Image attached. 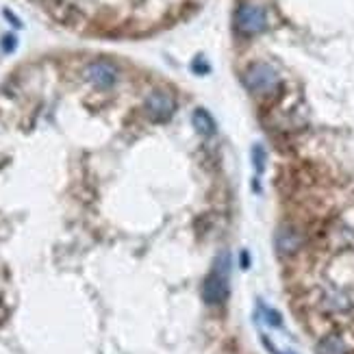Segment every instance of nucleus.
I'll list each match as a JSON object with an SVG mask.
<instances>
[{"label": "nucleus", "mask_w": 354, "mask_h": 354, "mask_svg": "<svg viewBox=\"0 0 354 354\" xmlns=\"http://www.w3.org/2000/svg\"><path fill=\"white\" fill-rule=\"evenodd\" d=\"M274 243H276V252L283 254V257H291V254H296L302 248L304 237H302V233L296 226L285 224V226H281L279 230H276Z\"/></svg>", "instance_id": "423d86ee"}, {"label": "nucleus", "mask_w": 354, "mask_h": 354, "mask_svg": "<svg viewBox=\"0 0 354 354\" xmlns=\"http://www.w3.org/2000/svg\"><path fill=\"white\" fill-rule=\"evenodd\" d=\"M176 111V100L170 91H152L146 98V113L152 122H167Z\"/></svg>", "instance_id": "20e7f679"}, {"label": "nucleus", "mask_w": 354, "mask_h": 354, "mask_svg": "<svg viewBox=\"0 0 354 354\" xmlns=\"http://www.w3.org/2000/svg\"><path fill=\"white\" fill-rule=\"evenodd\" d=\"M263 344H266V348L270 350V354H296V352H287V350H279V348H276L270 339H268V337H263Z\"/></svg>", "instance_id": "9b49d317"}, {"label": "nucleus", "mask_w": 354, "mask_h": 354, "mask_svg": "<svg viewBox=\"0 0 354 354\" xmlns=\"http://www.w3.org/2000/svg\"><path fill=\"white\" fill-rule=\"evenodd\" d=\"M259 313L263 315V319L268 322L270 326H274V328H281V326H283V317H281V313H279V311H274V309H270V306H266L263 302H259Z\"/></svg>", "instance_id": "1a4fd4ad"}, {"label": "nucleus", "mask_w": 354, "mask_h": 354, "mask_svg": "<svg viewBox=\"0 0 354 354\" xmlns=\"http://www.w3.org/2000/svg\"><path fill=\"white\" fill-rule=\"evenodd\" d=\"M317 354H348V346L344 344L342 337L326 335L324 339H319L317 344Z\"/></svg>", "instance_id": "6e6552de"}, {"label": "nucleus", "mask_w": 354, "mask_h": 354, "mask_svg": "<svg viewBox=\"0 0 354 354\" xmlns=\"http://www.w3.org/2000/svg\"><path fill=\"white\" fill-rule=\"evenodd\" d=\"M192 124L196 127V131L200 135H205V137L215 135V131H218V124H215L213 115L207 109H196L194 115H192Z\"/></svg>", "instance_id": "0eeeda50"}, {"label": "nucleus", "mask_w": 354, "mask_h": 354, "mask_svg": "<svg viewBox=\"0 0 354 354\" xmlns=\"http://www.w3.org/2000/svg\"><path fill=\"white\" fill-rule=\"evenodd\" d=\"M243 85L252 96H272L274 91L281 87V74L276 72L274 66L266 64V61H257V64L248 66L243 72Z\"/></svg>", "instance_id": "f03ea898"}, {"label": "nucleus", "mask_w": 354, "mask_h": 354, "mask_svg": "<svg viewBox=\"0 0 354 354\" xmlns=\"http://www.w3.org/2000/svg\"><path fill=\"white\" fill-rule=\"evenodd\" d=\"M235 28L239 30L241 35H245V37L259 35V33H263V30L268 28V15H266V11L261 9L259 5L245 3V5H241L237 9Z\"/></svg>", "instance_id": "7ed1b4c3"}, {"label": "nucleus", "mask_w": 354, "mask_h": 354, "mask_svg": "<svg viewBox=\"0 0 354 354\" xmlns=\"http://www.w3.org/2000/svg\"><path fill=\"white\" fill-rule=\"evenodd\" d=\"M228 270H230V257L224 252L218 259L215 268L205 276V281H203V300L207 306H220L228 300V296H230Z\"/></svg>", "instance_id": "f257e3e1"}, {"label": "nucleus", "mask_w": 354, "mask_h": 354, "mask_svg": "<svg viewBox=\"0 0 354 354\" xmlns=\"http://www.w3.org/2000/svg\"><path fill=\"white\" fill-rule=\"evenodd\" d=\"M266 159H268L266 148L261 146V144H254V148H252V165H254L257 176L263 174V170H266Z\"/></svg>", "instance_id": "9d476101"}, {"label": "nucleus", "mask_w": 354, "mask_h": 354, "mask_svg": "<svg viewBox=\"0 0 354 354\" xmlns=\"http://www.w3.org/2000/svg\"><path fill=\"white\" fill-rule=\"evenodd\" d=\"M3 48H5V53H13L15 50V37L13 35H5Z\"/></svg>", "instance_id": "f8f14e48"}, {"label": "nucleus", "mask_w": 354, "mask_h": 354, "mask_svg": "<svg viewBox=\"0 0 354 354\" xmlns=\"http://www.w3.org/2000/svg\"><path fill=\"white\" fill-rule=\"evenodd\" d=\"M85 79L98 87V89H109L118 83V68L109 61H94L85 68Z\"/></svg>", "instance_id": "39448f33"}]
</instances>
